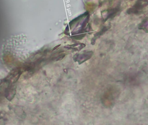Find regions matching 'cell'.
I'll return each instance as SVG.
<instances>
[{"mask_svg":"<svg viewBox=\"0 0 148 125\" xmlns=\"http://www.w3.org/2000/svg\"><path fill=\"white\" fill-rule=\"evenodd\" d=\"M148 5L147 0H138L135 5L131 8L127 10V13L129 14H139L145 7Z\"/></svg>","mask_w":148,"mask_h":125,"instance_id":"1","label":"cell"},{"mask_svg":"<svg viewBox=\"0 0 148 125\" xmlns=\"http://www.w3.org/2000/svg\"><path fill=\"white\" fill-rule=\"evenodd\" d=\"M108 28H107V27H104V28H103L102 29L101 31H99V32H98V33H96L95 35H94V37L93 38L92 40L91 43L94 42V44L96 39H97L98 37L101 36V35H102V34H103L105 32H106V31L108 30Z\"/></svg>","mask_w":148,"mask_h":125,"instance_id":"2","label":"cell"},{"mask_svg":"<svg viewBox=\"0 0 148 125\" xmlns=\"http://www.w3.org/2000/svg\"><path fill=\"white\" fill-rule=\"evenodd\" d=\"M118 11H119V9L118 8H114V9L109 11L108 13V16H107V18L105 20H107L110 18L114 17L115 15L118 12Z\"/></svg>","mask_w":148,"mask_h":125,"instance_id":"3","label":"cell"},{"mask_svg":"<svg viewBox=\"0 0 148 125\" xmlns=\"http://www.w3.org/2000/svg\"><path fill=\"white\" fill-rule=\"evenodd\" d=\"M148 27V18H146L143 20V22L139 24V29L144 30L145 31L146 30V28Z\"/></svg>","mask_w":148,"mask_h":125,"instance_id":"4","label":"cell"}]
</instances>
